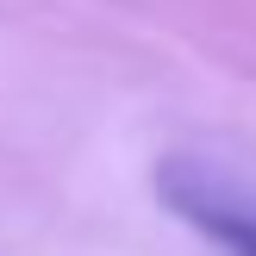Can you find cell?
I'll return each mask as SVG.
<instances>
[{"label": "cell", "mask_w": 256, "mask_h": 256, "mask_svg": "<svg viewBox=\"0 0 256 256\" xmlns=\"http://www.w3.org/2000/svg\"><path fill=\"white\" fill-rule=\"evenodd\" d=\"M156 194H162V206L175 219H188L225 256H256V200H244L238 188H225L219 175L194 169V162H162L156 169Z\"/></svg>", "instance_id": "obj_1"}]
</instances>
